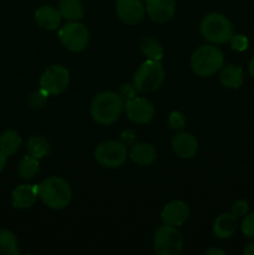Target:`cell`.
<instances>
[{"label":"cell","instance_id":"1","mask_svg":"<svg viewBox=\"0 0 254 255\" xmlns=\"http://www.w3.org/2000/svg\"><path fill=\"white\" fill-rule=\"evenodd\" d=\"M125 110L124 99L114 91H102L95 95L90 105V112L95 121L102 126L114 124Z\"/></svg>","mask_w":254,"mask_h":255},{"label":"cell","instance_id":"2","mask_svg":"<svg viewBox=\"0 0 254 255\" xmlns=\"http://www.w3.org/2000/svg\"><path fill=\"white\" fill-rule=\"evenodd\" d=\"M37 192L42 203L51 209L66 208L72 198L70 184L61 177H49L37 184Z\"/></svg>","mask_w":254,"mask_h":255},{"label":"cell","instance_id":"3","mask_svg":"<svg viewBox=\"0 0 254 255\" xmlns=\"http://www.w3.org/2000/svg\"><path fill=\"white\" fill-rule=\"evenodd\" d=\"M224 56L221 49L213 45L199 46L191 57V67L198 76H212L223 67Z\"/></svg>","mask_w":254,"mask_h":255},{"label":"cell","instance_id":"4","mask_svg":"<svg viewBox=\"0 0 254 255\" xmlns=\"http://www.w3.org/2000/svg\"><path fill=\"white\" fill-rule=\"evenodd\" d=\"M164 81V70L161 61L148 59L137 69L133 75V86L136 91L151 94L157 91Z\"/></svg>","mask_w":254,"mask_h":255},{"label":"cell","instance_id":"5","mask_svg":"<svg viewBox=\"0 0 254 255\" xmlns=\"http://www.w3.org/2000/svg\"><path fill=\"white\" fill-rule=\"evenodd\" d=\"M201 34L211 44H226L233 35V26L224 15L218 12L207 14L201 21Z\"/></svg>","mask_w":254,"mask_h":255},{"label":"cell","instance_id":"6","mask_svg":"<svg viewBox=\"0 0 254 255\" xmlns=\"http://www.w3.org/2000/svg\"><path fill=\"white\" fill-rule=\"evenodd\" d=\"M154 252L159 255H178L183 249V238L177 227L164 224L161 226L153 237Z\"/></svg>","mask_w":254,"mask_h":255},{"label":"cell","instance_id":"7","mask_svg":"<svg viewBox=\"0 0 254 255\" xmlns=\"http://www.w3.org/2000/svg\"><path fill=\"white\" fill-rule=\"evenodd\" d=\"M60 42L71 52L85 50L90 41V32L84 24L79 21H69L59 29Z\"/></svg>","mask_w":254,"mask_h":255},{"label":"cell","instance_id":"8","mask_svg":"<svg viewBox=\"0 0 254 255\" xmlns=\"http://www.w3.org/2000/svg\"><path fill=\"white\" fill-rule=\"evenodd\" d=\"M95 159L106 168L121 167L127 159V147L124 142L106 141L100 143L95 149Z\"/></svg>","mask_w":254,"mask_h":255},{"label":"cell","instance_id":"9","mask_svg":"<svg viewBox=\"0 0 254 255\" xmlns=\"http://www.w3.org/2000/svg\"><path fill=\"white\" fill-rule=\"evenodd\" d=\"M70 84V72L62 65H51L40 77V89L47 95H60Z\"/></svg>","mask_w":254,"mask_h":255},{"label":"cell","instance_id":"10","mask_svg":"<svg viewBox=\"0 0 254 255\" xmlns=\"http://www.w3.org/2000/svg\"><path fill=\"white\" fill-rule=\"evenodd\" d=\"M127 117L134 124H148L154 115V107L144 97L133 96L125 102Z\"/></svg>","mask_w":254,"mask_h":255},{"label":"cell","instance_id":"11","mask_svg":"<svg viewBox=\"0 0 254 255\" xmlns=\"http://www.w3.org/2000/svg\"><path fill=\"white\" fill-rule=\"evenodd\" d=\"M116 12L119 19L127 25H137L143 20L146 7L141 0H117Z\"/></svg>","mask_w":254,"mask_h":255},{"label":"cell","instance_id":"12","mask_svg":"<svg viewBox=\"0 0 254 255\" xmlns=\"http://www.w3.org/2000/svg\"><path fill=\"white\" fill-rule=\"evenodd\" d=\"M189 207L183 201H172L163 207L161 219L164 224L179 227L189 218Z\"/></svg>","mask_w":254,"mask_h":255},{"label":"cell","instance_id":"13","mask_svg":"<svg viewBox=\"0 0 254 255\" xmlns=\"http://www.w3.org/2000/svg\"><path fill=\"white\" fill-rule=\"evenodd\" d=\"M146 12L156 22H166L172 19L176 11L174 0H146Z\"/></svg>","mask_w":254,"mask_h":255},{"label":"cell","instance_id":"14","mask_svg":"<svg viewBox=\"0 0 254 255\" xmlns=\"http://www.w3.org/2000/svg\"><path fill=\"white\" fill-rule=\"evenodd\" d=\"M172 149L179 158L189 159L198 151V141L189 132H179L172 138Z\"/></svg>","mask_w":254,"mask_h":255},{"label":"cell","instance_id":"15","mask_svg":"<svg viewBox=\"0 0 254 255\" xmlns=\"http://www.w3.org/2000/svg\"><path fill=\"white\" fill-rule=\"evenodd\" d=\"M37 197H39L37 184H21L12 191V206L17 209H27L34 206Z\"/></svg>","mask_w":254,"mask_h":255},{"label":"cell","instance_id":"16","mask_svg":"<svg viewBox=\"0 0 254 255\" xmlns=\"http://www.w3.org/2000/svg\"><path fill=\"white\" fill-rule=\"evenodd\" d=\"M61 15L54 6L44 5L35 11V20L41 29L56 30L61 24Z\"/></svg>","mask_w":254,"mask_h":255},{"label":"cell","instance_id":"17","mask_svg":"<svg viewBox=\"0 0 254 255\" xmlns=\"http://www.w3.org/2000/svg\"><path fill=\"white\" fill-rule=\"evenodd\" d=\"M128 157L139 166H149L157 158V152L152 144L149 143H136L132 146Z\"/></svg>","mask_w":254,"mask_h":255},{"label":"cell","instance_id":"18","mask_svg":"<svg viewBox=\"0 0 254 255\" xmlns=\"http://www.w3.org/2000/svg\"><path fill=\"white\" fill-rule=\"evenodd\" d=\"M237 229V218L232 213H222L213 223V233L217 238H231Z\"/></svg>","mask_w":254,"mask_h":255},{"label":"cell","instance_id":"19","mask_svg":"<svg viewBox=\"0 0 254 255\" xmlns=\"http://www.w3.org/2000/svg\"><path fill=\"white\" fill-rule=\"evenodd\" d=\"M219 80H221V84L227 89H238L243 84V70L237 65H227L222 69Z\"/></svg>","mask_w":254,"mask_h":255},{"label":"cell","instance_id":"20","mask_svg":"<svg viewBox=\"0 0 254 255\" xmlns=\"http://www.w3.org/2000/svg\"><path fill=\"white\" fill-rule=\"evenodd\" d=\"M57 10L62 19L69 21H79L84 16V7L80 0H60Z\"/></svg>","mask_w":254,"mask_h":255},{"label":"cell","instance_id":"21","mask_svg":"<svg viewBox=\"0 0 254 255\" xmlns=\"http://www.w3.org/2000/svg\"><path fill=\"white\" fill-rule=\"evenodd\" d=\"M20 146H21V137L19 136L16 131L6 129L5 132H2L1 136H0V149L7 157L16 153L19 151Z\"/></svg>","mask_w":254,"mask_h":255},{"label":"cell","instance_id":"22","mask_svg":"<svg viewBox=\"0 0 254 255\" xmlns=\"http://www.w3.org/2000/svg\"><path fill=\"white\" fill-rule=\"evenodd\" d=\"M40 169V163L39 159L36 157L31 156V154H27V156L22 157L21 161L19 162V166H17V174L20 176L21 179H32L37 173H39Z\"/></svg>","mask_w":254,"mask_h":255},{"label":"cell","instance_id":"23","mask_svg":"<svg viewBox=\"0 0 254 255\" xmlns=\"http://www.w3.org/2000/svg\"><path fill=\"white\" fill-rule=\"evenodd\" d=\"M19 244L15 234L9 229H0V254L19 255Z\"/></svg>","mask_w":254,"mask_h":255},{"label":"cell","instance_id":"24","mask_svg":"<svg viewBox=\"0 0 254 255\" xmlns=\"http://www.w3.org/2000/svg\"><path fill=\"white\" fill-rule=\"evenodd\" d=\"M26 152L27 154H31L40 159L50 153V143L42 137H30L26 142Z\"/></svg>","mask_w":254,"mask_h":255},{"label":"cell","instance_id":"25","mask_svg":"<svg viewBox=\"0 0 254 255\" xmlns=\"http://www.w3.org/2000/svg\"><path fill=\"white\" fill-rule=\"evenodd\" d=\"M141 51L144 56H147L151 60L161 61L162 56H163V50H162L161 44L157 40L152 39V37H147V39L142 41Z\"/></svg>","mask_w":254,"mask_h":255},{"label":"cell","instance_id":"26","mask_svg":"<svg viewBox=\"0 0 254 255\" xmlns=\"http://www.w3.org/2000/svg\"><path fill=\"white\" fill-rule=\"evenodd\" d=\"M168 125L174 131H182L186 127V116L179 111H173L168 117Z\"/></svg>","mask_w":254,"mask_h":255},{"label":"cell","instance_id":"27","mask_svg":"<svg viewBox=\"0 0 254 255\" xmlns=\"http://www.w3.org/2000/svg\"><path fill=\"white\" fill-rule=\"evenodd\" d=\"M242 232L248 238L254 239V212L247 213L242 222Z\"/></svg>","mask_w":254,"mask_h":255},{"label":"cell","instance_id":"28","mask_svg":"<svg viewBox=\"0 0 254 255\" xmlns=\"http://www.w3.org/2000/svg\"><path fill=\"white\" fill-rule=\"evenodd\" d=\"M229 42H231L232 49L236 50V51H244V50L248 49V39L244 35L233 34L229 39Z\"/></svg>","mask_w":254,"mask_h":255},{"label":"cell","instance_id":"29","mask_svg":"<svg viewBox=\"0 0 254 255\" xmlns=\"http://www.w3.org/2000/svg\"><path fill=\"white\" fill-rule=\"evenodd\" d=\"M47 96H49V95L40 89L39 91H35L30 95L29 104L31 105L32 107H35V109H40V107H42L45 105Z\"/></svg>","mask_w":254,"mask_h":255},{"label":"cell","instance_id":"30","mask_svg":"<svg viewBox=\"0 0 254 255\" xmlns=\"http://www.w3.org/2000/svg\"><path fill=\"white\" fill-rule=\"evenodd\" d=\"M249 211V206L246 201H239L234 202V204L232 206V214H233L236 218H242V217L246 216Z\"/></svg>","mask_w":254,"mask_h":255},{"label":"cell","instance_id":"31","mask_svg":"<svg viewBox=\"0 0 254 255\" xmlns=\"http://www.w3.org/2000/svg\"><path fill=\"white\" fill-rule=\"evenodd\" d=\"M134 91H136L134 86H131V85H124V86L121 87V92H120V95L122 96V99H124V97H126V95H127V100H128V99H131V97L134 96Z\"/></svg>","mask_w":254,"mask_h":255},{"label":"cell","instance_id":"32","mask_svg":"<svg viewBox=\"0 0 254 255\" xmlns=\"http://www.w3.org/2000/svg\"><path fill=\"white\" fill-rule=\"evenodd\" d=\"M6 162H7V156L1 151V149H0V172H2V169L5 168Z\"/></svg>","mask_w":254,"mask_h":255},{"label":"cell","instance_id":"33","mask_svg":"<svg viewBox=\"0 0 254 255\" xmlns=\"http://www.w3.org/2000/svg\"><path fill=\"white\" fill-rule=\"evenodd\" d=\"M243 254L244 255H254V239H253V242H252V243H249L248 246L244 248Z\"/></svg>","mask_w":254,"mask_h":255},{"label":"cell","instance_id":"34","mask_svg":"<svg viewBox=\"0 0 254 255\" xmlns=\"http://www.w3.org/2000/svg\"><path fill=\"white\" fill-rule=\"evenodd\" d=\"M206 254H208V255H217V254L224 255V252L221 251V249H218V248H209V249H207V251H206Z\"/></svg>","mask_w":254,"mask_h":255},{"label":"cell","instance_id":"35","mask_svg":"<svg viewBox=\"0 0 254 255\" xmlns=\"http://www.w3.org/2000/svg\"><path fill=\"white\" fill-rule=\"evenodd\" d=\"M248 71H249V74H251V76L254 79V56L252 57L251 61H249V64H248Z\"/></svg>","mask_w":254,"mask_h":255}]
</instances>
